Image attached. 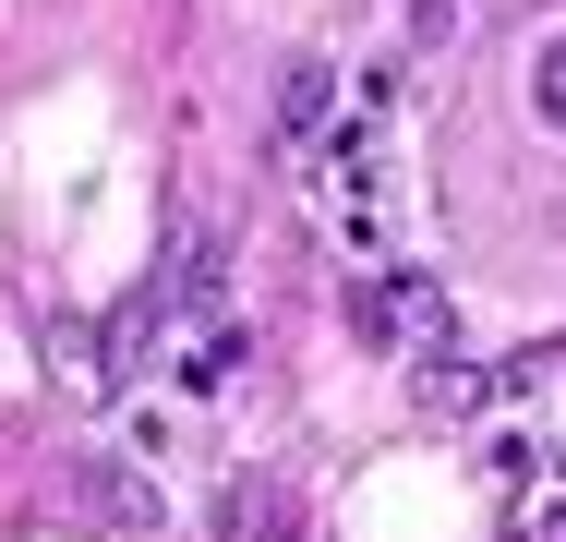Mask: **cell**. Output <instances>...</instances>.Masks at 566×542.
<instances>
[{
	"instance_id": "cell-1",
	"label": "cell",
	"mask_w": 566,
	"mask_h": 542,
	"mask_svg": "<svg viewBox=\"0 0 566 542\" xmlns=\"http://www.w3.org/2000/svg\"><path fill=\"white\" fill-rule=\"evenodd\" d=\"M531 97H543V121H566V37L543 49V73H531Z\"/></svg>"
}]
</instances>
